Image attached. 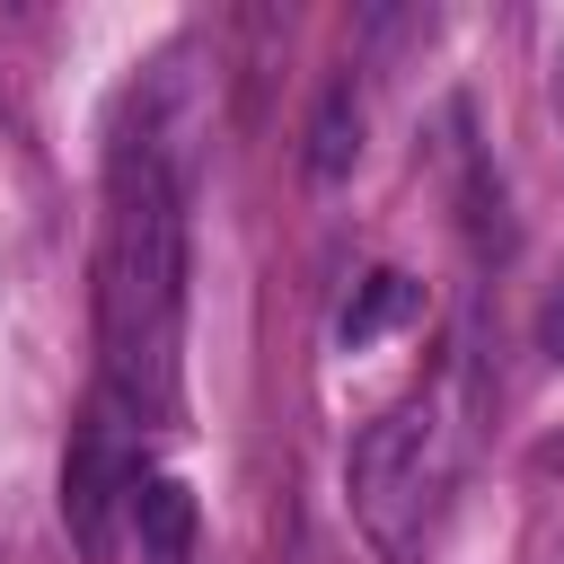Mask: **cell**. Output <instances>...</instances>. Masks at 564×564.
<instances>
[{"label":"cell","instance_id":"7a4b0ae2","mask_svg":"<svg viewBox=\"0 0 564 564\" xmlns=\"http://www.w3.org/2000/svg\"><path fill=\"white\" fill-rule=\"evenodd\" d=\"M449 485V423L432 405H397L352 441V511L379 555H414Z\"/></svg>","mask_w":564,"mask_h":564},{"label":"cell","instance_id":"5b68a950","mask_svg":"<svg viewBox=\"0 0 564 564\" xmlns=\"http://www.w3.org/2000/svg\"><path fill=\"white\" fill-rule=\"evenodd\" d=\"M123 520H132V538H141L150 564H194V494L176 476H141Z\"/></svg>","mask_w":564,"mask_h":564},{"label":"cell","instance_id":"9c48e42d","mask_svg":"<svg viewBox=\"0 0 564 564\" xmlns=\"http://www.w3.org/2000/svg\"><path fill=\"white\" fill-rule=\"evenodd\" d=\"M546 564H564V538H555V546H546Z\"/></svg>","mask_w":564,"mask_h":564},{"label":"cell","instance_id":"277c9868","mask_svg":"<svg viewBox=\"0 0 564 564\" xmlns=\"http://www.w3.org/2000/svg\"><path fill=\"white\" fill-rule=\"evenodd\" d=\"M361 132H370L361 79L335 70V79L317 88V106H308V132H300V167H308V185H344V176L361 167Z\"/></svg>","mask_w":564,"mask_h":564},{"label":"cell","instance_id":"ba28073f","mask_svg":"<svg viewBox=\"0 0 564 564\" xmlns=\"http://www.w3.org/2000/svg\"><path fill=\"white\" fill-rule=\"evenodd\" d=\"M546 88H555V115H564V44H555V70H546Z\"/></svg>","mask_w":564,"mask_h":564},{"label":"cell","instance_id":"3957f363","mask_svg":"<svg viewBox=\"0 0 564 564\" xmlns=\"http://www.w3.org/2000/svg\"><path fill=\"white\" fill-rule=\"evenodd\" d=\"M132 423H141V414H132L123 397H106V405L79 423L70 458H62V520H70V538H79V555H106L115 511H132V485H141Z\"/></svg>","mask_w":564,"mask_h":564},{"label":"cell","instance_id":"52a82bcc","mask_svg":"<svg viewBox=\"0 0 564 564\" xmlns=\"http://www.w3.org/2000/svg\"><path fill=\"white\" fill-rule=\"evenodd\" d=\"M538 352L546 361H564V273L546 282V300H538Z\"/></svg>","mask_w":564,"mask_h":564},{"label":"cell","instance_id":"8992f818","mask_svg":"<svg viewBox=\"0 0 564 564\" xmlns=\"http://www.w3.org/2000/svg\"><path fill=\"white\" fill-rule=\"evenodd\" d=\"M405 308H414V282H405V273H370V282H361V300L344 308V352H352V344H370V335H379L388 317H405Z\"/></svg>","mask_w":564,"mask_h":564},{"label":"cell","instance_id":"6da1fadb","mask_svg":"<svg viewBox=\"0 0 564 564\" xmlns=\"http://www.w3.org/2000/svg\"><path fill=\"white\" fill-rule=\"evenodd\" d=\"M176 326H185V176L159 141L123 132L106 159V256H97V335L106 397L159 414L176 397Z\"/></svg>","mask_w":564,"mask_h":564}]
</instances>
